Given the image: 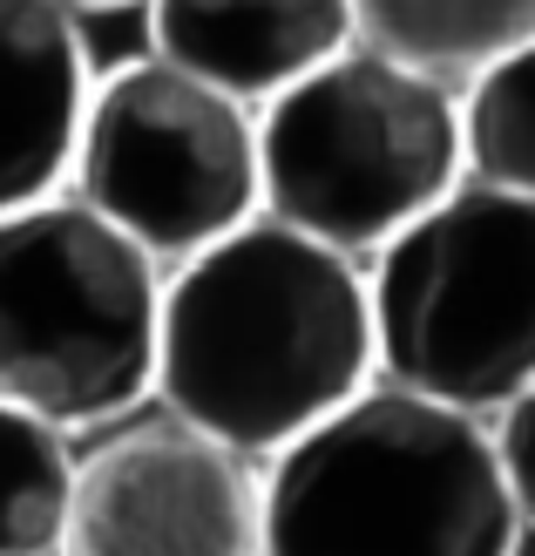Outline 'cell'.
I'll return each instance as SVG.
<instances>
[{"label":"cell","instance_id":"cell-1","mask_svg":"<svg viewBox=\"0 0 535 556\" xmlns=\"http://www.w3.org/2000/svg\"><path fill=\"white\" fill-rule=\"evenodd\" d=\"M380 380L373 278L285 217H251L170 271L156 401L244 455H285Z\"/></svg>","mask_w":535,"mask_h":556},{"label":"cell","instance_id":"cell-2","mask_svg":"<svg viewBox=\"0 0 535 556\" xmlns=\"http://www.w3.org/2000/svg\"><path fill=\"white\" fill-rule=\"evenodd\" d=\"M495 421L373 380L265 468V556H515Z\"/></svg>","mask_w":535,"mask_h":556},{"label":"cell","instance_id":"cell-3","mask_svg":"<svg viewBox=\"0 0 535 556\" xmlns=\"http://www.w3.org/2000/svg\"><path fill=\"white\" fill-rule=\"evenodd\" d=\"M170 265L75 190L0 217V401L109 428L156 394Z\"/></svg>","mask_w":535,"mask_h":556},{"label":"cell","instance_id":"cell-4","mask_svg":"<svg viewBox=\"0 0 535 556\" xmlns=\"http://www.w3.org/2000/svg\"><path fill=\"white\" fill-rule=\"evenodd\" d=\"M258 136L265 211L353 258H380L468 177L461 89L366 41L271 96Z\"/></svg>","mask_w":535,"mask_h":556},{"label":"cell","instance_id":"cell-5","mask_svg":"<svg viewBox=\"0 0 535 556\" xmlns=\"http://www.w3.org/2000/svg\"><path fill=\"white\" fill-rule=\"evenodd\" d=\"M366 278L380 380L488 421L535 380V198L461 177Z\"/></svg>","mask_w":535,"mask_h":556},{"label":"cell","instance_id":"cell-6","mask_svg":"<svg viewBox=\"0 0 535 556\" xmlns=\"http://www.w3.org/2000/svg\"><path fill=\"white\" fill-rule=\"evenodd\" d=\"M68 190L177 271L265 217L258 109L150 48L89 89Z\"/></svg>","mask_w":535,"mask_h":556},{"label":"cell","instance_id":"cell-7","mask_svg":"<svg viewBox=\"0 0 535 556\" xmlns=\"http://www.w3.org/2000/svg\"><path fill=\"white\" fill-rule=\"evenodd\" d=\"M62 556H265V468L183 414H123L75 462Z\"/></svg>","mask_w":535,"mask_h":556},{"label":"cell","instance_id":"cell-8","mask_svg":"<svg viewBox=\"0 0 535 556\" xmlns=\"http://www.w3.org/2000/svg\"><path fill=\"white\" fill-rule=\"evenodd\" d=\"M89 89L68 0H0V217L68 190Z\"/></svg>","mask_w":535,"mask_h":556},{"label":"cell","instance_id":"cell-9","mask_svg":"<svg viewBox=\"0 0 535 556\" xmlns=\"http://www.w3.org/2000/svg\"><path fill=\"white\" fill-rule=\"evenodd\" d=\"M150 48L265 109L359 41L353 0H143Z\"/></svg>","mask_w":535,"mask_h":556},{"label":"cell","instance_id":"cell-10","mask_svg":"<svg viewBox=\"0 0 535 556\" xmlns=\"http://www.w3.org/2000/svg\"><path fill=\"white\" fill-rule=\"evenodd\" d=\"M359 41L441 81L482 75L495 54L535 41V0H353Z\"/></svg>","mask_w":535,"mask_h":556},{"label":"cell","instance_id":"cell-11","mask_svg":"<svg viewBox=\"0 0 535 556\" xmlns=\"http://www.w3.org/2000/svg\"><path fill=\"white\" fill-rule=\"evenodd\" d=\"M75 462L68 428L0 401V556H62Z\"/></svg>","mask_w":535,"mask_h":556},{"label":"cell","instance_id":"cell-12","mask_svg":"<svg viewBox=\"0 0 535 556\" xmlns=\"http://www.w3.org/2000/svg\"><path fill=\"white\" fill-rule=\"evenodd\" d=\"M461 150L468 177L535 198V41L461 81Z\"/></svg>","mask_w":535,"mask_h":556},{"label":"cell","instance_id":"cell-13","mask_svg":"<svg viewBox=\"0 0 535 556\" xmlns=\"http://www.w3.org/2000/svg\"><path fill=\"white\" fill-rule=\"evenodd\" d=\"M495 448H501L509 489H515V503H522V522L535 530V380L495 414Z\"/></svg>","mask_w":535,"mask_h":556},{"label":"cell","instance_id":"cell-14","mask_svg":"<svg viewBox=\"0 0 535 556\" xmlns=\"http://www.w3.org/2000/svg\"><path fill=\"white\" fill-rule=\"evenodd\" d=\"M68 8L81 14V8H129V0H68Z\"/></svg>","mask_w":535,"mask_h":556}]
</instances>
